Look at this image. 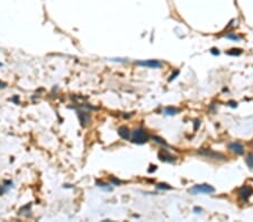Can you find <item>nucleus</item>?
<instances>
[{"label":"nucleus","instance_id":"obj_21","mask_svg":"<svg viewBox=\"0 0 253 222\" xmlns=\"http://www.w3.org/2000/svg\"><path fill=\"white\" fill-rule=\"evenodd\" d=\"M228 105H230L232 108H235V107L237 105V103H236V102H234V101H230V102H228Z\"/></svg>","mask_w":253,"mask_h":222},{"label":"nucleus","instance_id":"obj_8","mask_svg":"<svg viewBox=\"0 0 253 222\" xmlns=\"http://www.w3.org/2000/svg\"><path fill=\"white\" fill-rule=\"evenodd\" d=\"M118 135L123 139H125V140H128V139L132 137L131 131H129V129H128L126 126H122V127L118 128Z\"/></svg>","mask_w":253,"mask_h":222},{"label":"nucleus","instance_id":"obj_17","mask_svg":"<svg viewBox=\"0 0 253 222\" xmlns=\"http://www.w3.org/2000/svg\"><path fill=\"white\" fill-rule=\"evenodd\" d=\"M179 75V71H174V73L173 74H171V76H170V78H169V81H173L174 78H176V76H178Z\"/></svg>","mask_w":253,"mask_h":222},{"label":"nucleus","instance_id":"obj_16","mask_svg":"<svg viewBox=\"0 0 253 222\" xmlns=\"http://www.w3.org/2000/svg\"><path fill=\"white\" fill-rule=\"evenodd\" d=\"M226 38L233 39V40H239V39H240V37L236 36V35H233V34H226Z\"/></svg>","mask_w":253,"mask_h":222},{"label":"nucleus","instance_id":"obj_24","mask_svg":"<svg viewBox=\"0 0 253 222\" xmlns=\"http://www.w3.org/2000/svg\"><path fill=\"white\" fill-rule=\"evenodd\" d=\"M0 85H1V82H0Z\"/></svg>","mask_w":253,"mask_h":222},{"label":"nucleus","instance_id":"obj_3","mask_svg":"<svg viewBox=\"0 0 253 222\" xmlns=\"http://www.w3.org/2000/svg\"><path fill=\"white\" fill-rule=\"evenodd\" d=\"M136 65L145 66V67H150V69H159L162 66V62L158 59H145V61H137Z\"/></svg>","mask_w":253,"mask_h":222},{"label":"nucleus","instance_id":"obj_10","mask_svg":"<svg viewBox=\"0 0 253 222\" xmlns=\"http://www.w3.org/2000/svg\"><path fill=\"white\" fill-rule=\"evenodd\" d=\"M178 112H179V110L176 108H172V107H169V108L164 109V113L167 114V116H173V114H177Z\"/></svg>","mask_w":253,"mask_h":222},{"label":"nucleus","instance_id":"obj_19","mask_svg":"<svg viewBox=\"0 0 253 222\" xmlns=\"http://www.w3.org/2000/svg\"><path fill=\"white\" fill-rule=\"evenodd\" d=\"M110 181H112V183L115 184V185H119V184H121V181L116 180V178H114V177H112V178H110Z\"/></svg>","mask_w":253,"mask_h":222},{"label":"nucleus","instance_id":"obj_14","mask_svg":"<svg viewBox=\"0 0 253 222\" xmlns=\"http://www.w3.org/2000/svg\"><path fill=\"white\" fill-rule=\"evenodd\" d=\"M97 185H98L99 187H102V189H107V191H112V187H109V184H105V183H102V182L97 181Z\"/></svg>","mask_w":253,"mask_h":222},{"label":"nucleus","instance_id":"obj_6","mask_svg":"<svg viewBox=\"0 0 253 222\" xmlns=\"http://www.w3.org/2000/svg\"><path fill=\"white\" fill-rule=\"evenodd\" d=\"M228 149L235 154H239V155H242V154L244 153L243 145L241 144V143H237V141L236 143H231V144L228 145Z\"/></svg>","mask_w":253,"mask_h":222},{"label":"nucleus","instance_id":"obj_22","mask_svg":"<svg viewBox=\"0 0 253 222\" xmlns=\"http://www.w3.org/2000/svg\"><path fill=\"white\" fill-rule=\"evenodd\" d=\"M194 211H196V213H200L201 209H200V208H197V206H196V208L194 209Z\"/></svg>","mask_w":253,"mask_h":222},{"label":"nucleus","instance_id":"obj_11","mask_svg":"<svg viewBox=\"0 0 253 222\" xmlns=\"http://www.w3.org/2000/svg\"><path fill=\"white\" fill-rule=\"evenodd\" d=\"M242 49L241 48H232V49H230L228 52H227V54L228 55H235V56H239V55H241L242 54Z\"/></svg>","mask_w":253,"mask_h":222},{"label":"nucleus","instance_id":"obj_5","mask_svg":"<svg viewBox=\"0 0 253 222\" xmlns=\"http://www.w3.org/2000/svg\"><path fill=\"white\" fill-rule=\"evenodd\" d=\"M198 153L200 154V155L207 156L208 158H214V159H225V156H224V155H222V154H219V153H215V151L209 150V149L200 150V151H198Z\"/></svg>","mask_w":253,"mask_h":222},{"label":"nucleus","instance_id":"obj_18","mask_svg":"<svg viewBox=\"0 0 253 222\" xmlns=\"http://www.w3.org/2000/svg\"><path fill=\"white\" fill-rule=\"evenodd\" d=\"M211 53L213 55H218V54H219V51H218V48H215V47H214V48L211 49Z\"/></svg>","mask_w":253,"mask_h":222},{"label":"nucleus","instance_id":"obj_1","mask_svg":"<svg viewBox=\"0 0 253 222\" xmlns=\"http://www.w3.org/2000/svg\"><path fill=\"white\" fill-rule=\"evenodd\" d=\"M131 139L132 143H134V144L143 145L148 140V135L144 129L140 128V129H136V130L133 131Z\"/></svg>","mask_w":253,"mask_h":222},{"label":"nucleus","instance_id":"obj_23","mask_svg":"<svg viewBox=\"0 0 253 222\" xmlns=\"http://www.w3.org/2000/svg\"><path fill=\"white\" fill-rule=\"evenodd\" d=\"M0 66H2V64H1V63H0Z\"/></svg>","mask_w":253,"mask_h":222},{"label":"nucleus","instance_id":"obj_13","mask_svg":"<svg viewBox=\"0 0 253 222\" xmlns=\"http://www.w3.org/2000/svg\"><path fill=\"white\" fill-rule=\"evenodd\" d=\"M156 189H171L172 187H171L170 185H168V184H165V183H160V184L156 185Z\"/></svg>","mask_w":253,"mask_h":222},{"label":"nucleus","instance_id":"obj_12","mask_svg":"<svg viewBox=\"0 0 253 222\" xmlns=\"http://www.w3.org/2000/svg\"><path fill=\"white\" fill-rule=\"evenodd\" d=\"M245 162H247V166L250 167L251 170H253V153L247 155V157L245 158Z\"/></svg>","mask_w":253,"mask_h":222},{"label":"nucleus","instance_id":"obj_2","mask_svg":"<svg viewBox=\"0 0 253 222\" xmlns=\"http://www.w3.org/2000/svg\"><path fill=\"white\" fill-rule=\"evenodd\" d=\"M188 192L190 194H199V193L211 194V193L215 192V189L211 185H208V184H198V185H195L191 189H188Z\"/></svg>","mask_w":253,"mask_h":222},{"label":"nucleus","instance_id":"obj_20","mask_svg":"<svg viewBox=\"0 0 253 222\" xmlns=\"http://www.w3.org/2000/svg\"><path fill=\"white\" fill-rule=\"evenodd\" d=\"M150 167H151V168L148 170V173H153L154 170H156V166H155V165H151Z\"/></svg>","mask_w":253,"mask_h":222},{"label":"nucleus","instance_id":"obj_7","mask_svg":"<svg viewBox=\"0 0 253 222\" xmlns=\"http://www.w3.org/2000/svg\"><path fill=\"white\" fill-rule=\"evenodd\" d=\"M159 159L162 160V162H167V163H173L176 160V157H173L172 155L167 153L165 150H161L159 153Z\"/></svg>","mask_w":253,"mask_h":222},{"label":"nucleus","instance_id":"obj_4","mask_svg":"<svg viewBox=\"0 0 253 222\" xmlns=\"http://www.w3.org/2000/svg\"><path fill=\"white\" fill-rule=\"evenodd\" d=\"M253 194V189L250 186H243L239 189V196L242 201H247L249 197Z\"/></svg>","mask_w":253,"mask_h":222},{"label":"nucleus","instance_id":"obj_15","mask_svg":"<svg viewBox=\"0 0 253 222\" xmlns=\"http://www.w3.org/2000/svg\"><path fill=\"white\" fill-rule=\"evenodd\" d=\"M152 138H153V140H155L156 143H159V144H161V145H167V144H165L164 139H162V138L158 137V136H153Z\"/></svg>","mask_w":253,"mask_h":222},{"label":"nucleus","instance_id":"obj_9","mask_svg":"<svg viewBox=\"0 0 253 222\" xmlns=\"http://www.w3.org/2000/svg\"><path fill=\"white\" fill-rule=\"evenodd\" d=\"M78 116H79V118H80L81 124H82L83 127H85V126L89 124V121H90L89 113H87V112H85V111H79V112H78Z\"/></svg>","mask_w":253,"mask_h":222}]
</instances>
